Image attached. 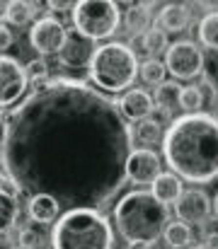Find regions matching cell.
Here are the masks:
<instances>
[{"mask_svg": "<svg viewBox=\"0 0 218 249\" xmlns=\"http://www.w3.org/2000/svg\"><path fill=\"white\" fill-rule=\"evenodd\" d=\"M162 240H165V245L170 249H189L192 240H194L192 225H187V223H182V220H172V223L165 228Z\"/></svg>", "mask_w": 218, "mask_h": 249, "instance_id": "21", "label": "cell"}, {"mask_svg": "<svg viewBox=\"0 0 218 249\" xmlns=\"http://www.w3.org/2000/svg\"><path fill=\"white\" fill-rule=\"evenodd\" d=\"M143 44H145L148 56H153V58H158L160 53H167V49H170V44H167V34H165L160 27H155V24L143 34Z\"/></svg>", "mask_w": 218, "mask_h": 249, "instance_id": "24", "label": "cell"}, {"mask_svg": "<svg viewBox=\"0 0 218 249\" xmlns=\"http://www.w3.org/2000/svg\"><path fill=\"white\" fill-rule=\"evenodd\" d=\"M204 249H218V232H209V235H206Z\"/></svg>", "mask_w": 218, "mask_h": 249, "instance_id": "31", "label": "cell"}, {"mask_svg": "<svg viewBox=\"0 0 218 249\" xmlns=\"http://www.w3.org/2000/svg\"><path fill=\"white\" fill-rule=\"evenodd\" d=\"M12 249H27V247H20V245H17V247H12Z\"/></svg>", "mask_w": 218, "mask_h": 249, "instance_id": "35", "label": "cell"}, {"mask_svg": "<svg viewBox=\"0 0 218 249\" xmlns=\"http://www.w3.org/2000/svg\"><path fill=\"white\" fill-rule=\"evenodd\" d=\"M87 73L97 89L124 94L131 89L136 75L141 73V66H139V56L134 53L129 44L109 41V44L97 46Z\"/></svg>", "mask_w": 218, "mask_h": 249, "instance_id": "5", "label": "cell"}, {"mask_svg": "<svg viewBox=\"0 0 218 249\" xmlns=\"http://www.w3.org/2000/svg\"><path fill=\"white\" fill-rule=\"evenodd\" d=\"M141 80L145 85H153V87H160L165 83V75H167V68H165V61H158V58H145L141 63Z\"/></svg>", "mask_w": 218, "mask_h": 249, "instance_id": "23", "label": "cell"}, {"mask_svg": "<svg viewBox=\"0 0 218 249\" xmlns=\"http://www.w3.org/2000/svg\"><path fill=\"white\" fill-rule=\"evenodd\" d=\"M17 245L20 247H27V249H37L41 245V235L34 228H22L17 232Z\"/></svg>", "mask_w": 218, "mask_h": 249, "instance_id": "28", "label": "cell"}, {"mask_svg": "<svg viewBox=\"0 0 218 249\" xmlns=\"http://www.w3.org/2000/svg\"><path fill=\"white\" fill-rule=\"evenodd\" d=\"M95 51H97L95 41H90L82 34L73 32V34H68V41H66L63 51L59 53V63L66 66V68H71V71L85 68V66L90 68V63L95 58Z\"/></svg>", "mask_w": 218, "mask_h": 249, "instance_id": "13", "label": "cell"}, {"mask_svg": "<svg viewBox=\"0 0 218 249\" xmlns=\"http://www.w3.org/2000/svg\"><path fill=\"white\" fill-rule=\"evenodd\" d=\"M197 34H199V41L204 49L218 53V12H209L199 19Z\"/></svg>", "mask_w": 218, "mask_h": 249, "instance_id": "22", "label": "cell"}, {"mask_svg": "<svg viewBox=\"0 0 218 249\" xmlns=\"http://www.w3.org/2000/svg\"><path fill=\"white\" fill-rule=\"evenodd\" d=\"M0 189H2V198H12V201H17V198L22 196V189H20V184H17L12 177H7V174H2Z\"/></svg>", "mask_w": 218, "mask_h": 249, "instance_id": "29", "label": "cell"}, {"mask_svg": "<svg viewBox=\"0 0 218 249\" xmlns=\"http://www.w3.org/2000/svg\"><path fill=\"white\" fill-rule=\"evenodd\" d=\"M201 107H204V89L199 85H187L179 97V109H184V114H199Z\"/></svg>", "mask_w": 218, "mask_h": 249, "instance_id": "25", "label": "cell"}, {"mask_svg": "<svg viewBox=\"0 0 218 249\" xmlns=\"http://www.w3.org/2000/svg\"><path fill=\"white\" fill-rule=\"evenodd\" d=\"M175 213L177 220L187 225H201L214 213V198H209L204 189H184L182 198L175 203Z\"/></svg>", "mask_w": 218, "mask_h": 249, "instance_id": "10", "label": "cell"}, {"mask_svg": "<svg viewBox=\"0 0 218 249\" xmlns=\"http://www.w3.org/2000/svg\"><path fill=\"white\" fill-rule=\"evenodd\" d=\"M112 218L119 237H124L129 245L134 242L155 245L165 235V228L170 225L167 206L160 203L153 196V191H143V189L124 194L114 203Z\"/></svg>", "mask_w": 218, "mask_h": 249, "instance_id": "3", "label": "cell"}, {"mask_svg": "<svg viewBox=\"0 0 218 249\" xmlns=\"http://www.w3.org/2000/svg\"><path fill=\"white\" fill-rule=\"evenodd\" d=\"M66 41H68V32H66L63 22L56 17H41L29 29V44L34 51H39V56L61 53Z\"/></svg>", "mask_w": 218, "mask_h": 249, "instance_id": "8", "label": "cell"}, {"mask_svg": "<svg viewBox=\"0 0 218 249\" xmlns=\"http://www.w3.org/2000/svg\"><path fill=\"white\" fill-rule=\"evenodd\" d=\"M20 220V206L12 198H2V230L10 232Z\"/></svg>", "mask_w": 218, "mask_h": 249, "instance_id": "27", "label": "cell"}, {"mask_svg": "<svg viewBox=\"0 0 218 249\" xmlns=\"http://www.w3.org/2000/svg\"><path fill=\"white\" fill-rule=\"evenodd\" d=\"M189 19H192V12H189V5L184 2H165L155 17V27H160L165 34H177V32H184L189 27Z\"/></svg>", "mask_w": 218, "mask_h": 249, "instance_id": "14", "label": "cell"}, {"mask_svg": "<svg viewBox=\"0 0 218 249\" xmlns=\"http://www.w3.org/2000/svg\"><path fill=\"white\" fill-rule=\"evenodd\" d=\"M160 174H162V160L155 150H145V148L131 150L129 162H126L129 181H134L139 186H153Z\"/></svg>", "mask_w": 218, "mask_h": 249, "instance_id": "11", "label": "cell"}, {"mask_svg": "<svg viewBox=\"0 0 218 249\" xmlns=\"http://www.w3.org/2000/svg\"><path fill=\"white\" fill-rule=\"evenodd\" d=\"M182 89H184V87L177 83V80H170V83H162L160 87H155V92H153L155 109H160L162 116H172V111H175L177 104H179Z\"/></svg>", "mask_w": 218, "mask_h": 249, "instance_id": "19", "label": "cell"}, {"mask_svg": "<svg viewBox=\"0 0 218 249\" xmlns=\"http://www.w3.org/2000/svg\"><path fill=\"white\" fill-rule=\"evenodd\" d=\"M73 27L90 41L109 39L119 32L121 7L114 0H80L71 10Z\"/></svg>", "mask_w": 218, "mask_h": 249, "instance_id": "6", "label": "cell"}, {"mask_svg": "<svg viewBox=\"0 0 218 249\" xmlns=\"http://www.w3.org/2000/svg\"><path fill=\"white\" fill-rule=\"evenodd\" d=\"M162 158L182 181H214L218 177V116L199 111L172 119L165 131Z\"/></svg>", "mask_w": 218, "mask_h": 249, "instance_id": "2", "label": "cell"}, {"mask_svg": "<svg viewBox=\"0 0 218 249\" xmlns=\"http://www.w3.org/2000/svg\"><path fill=\"white\" fill-rule=\"evenodd\" d=\"M129 249H153V245H145V242H134V245H129Z\"/></svg>", "mask_w": 218, "mask_h": 249, "instance_id": "33", "label": "cell"}, {"mask_svg": "<svg viewBox=\"0 0 218 249\" xmlns=\"http://www.w3.org/2000/svg\"><path fill=\"white\" fill-rule=\"evenodd\" d=\"M61 203L49 196V194H37L29 198V206H27V213L34 223H41V225H49V223H56L63 213H61Z\"/></svg>", "mask_w": 218, "mask_h": 249, "instance_id": "15", "label": "cell"}, {"mask_svg": "<svg viewBox=\"0 0 218 249\" xmlns=\"http://www.w3.org/2000/svg\"><path fill=\"white\" fill-rule=\"evenodd\" d=\"M189 249H204V247H189Z\"/></svg>", "mask_w": 218, "mask_h": 249, "instance_id": "36", "label": "cell"}, {"mask_svg": "<svg viewBox=\"0 0 218 249\" xmlns=\"http://www.w3.org/2000/svg\"><path fill=\"white\" fill-rule=\"evenodd\" d=\"M41 5L39 2H29V0H7L2 2V22L7 27H27L39 12Z\"/></svg>", "mask_w": 218, "mask_h": 249, "instance_id": "16", "label": "cell"}, {"mask_svg": "<svg viewBox=\"0 0 218 249\" xmlns=\"http://www.w3.org/2000/svg\"><path fill=\"white\" fill-rule=\"evenodd\" d=\"M214 215L218 218V194H216V198H214Z\"/></svg>", "mask_w": 218, "mask_h": 249, "instance_id": "34", "label": "cell"}, {"mask_svg": "<svg viewBox=\"0 0 218 249\" xmlns=\"http://www.w3.org/2000/svg\"><path fill=\"white\" fill-rule=\"evenodd\" d=\"M162 141H165V131L158 119H145L141 124H136V128H131V148L134 150L139 145L145 150H153V145H158Z\"/></svg>", "mask_w": 218, "mask_h": 249, "instance_id": "18", "label": "cell"}, {"mask_svg": "<svg viewBox=\"0 0 218 249\" xmlns=\"http://www.w3.org/2000/svg\"><path fill=\"white\" fill-rule=\"evenodd\" d=\"M0 80H2V94H0V102H2V109L7 111L15 102L22 99V94L27 92V85H29V75H27V66H22L17 58L12 56H2L0 61Z\"/></svg>", "mask_w": 218, "mask_h": 249, "instance_id": "9", "label": "cell"}, {"mask_svg": "<svg viewBox=\"0 0 218 249\" xmlns=\"http://www.w3.org/2000/svg\"><path fill=\"white\" fill-rule=\"evenodd\" d=\"M119 111L126 121L131 124H141L145 119H150V114L155 111V99L150 92H145L141 87H131L129 92H124L119 97Z\"/></svg>", "mask_w": 218, "mask_h": 249, "instance_id": "12", "label": "cell"}, {"mask_svg": "<svg viewBox=\"0 0 218 249\" xmlns=\"http://www.w3.org/2000/svg\"><path fill=\"white\" fill-rule=\"evenodd\" d=\"M150 191H153V196H155L160 203L175 206V203L182 198V194H184V184H182V179H179L177 174L162 172V174L155 179V184L150 186Z\"/></svg>", "mask_w": 218, "mask_h": 249, "instance_id": "17", "label": "cell"}, {"mask_svg": "<svg viewBox=\"0 0 218 249\" xmlns=\"http://www.w3.org/2000/svg\"><path fill=\"white\" fill-rule=\"evenodd\" d=\"M153 5L150 2H141V5H131L126 17H124V27L131 36H143L148 32V24H150V10Z\"/></svg>", "mask_w": 218, "mask_h": 249, "instance_id": "20", "label": "cell"}, {"mask_svg": "<svg viewBox=\"0 0 218 249\" xmlns=\"http://www.w3.org/2000/svg\"><path fill=\"white\" fill-rule=\"evenodd\" d=\"M131 128L119 104L80 78L39 85L2 116V167L22 194L66 211L107 206L129 181Z\"/></svg>", "mask_w": 218, "mask_h": 249, "instance_id": "1", "label": "cell"}, {"mask_svg": "<svg viewBox=\"0 0 218 249\" xmlns=\"http://www.w3.org/2000/svg\"><path fill=\"white\" fill-rule=\"evenodd\" d=\"M46 7H51V10H68V7H71L73 10L71 2H63V0H61V2H59V0H51V2H46Z\"/></svg>", "mask_w": 218, "mask_h": 249, "instance_id": "32", "label": "cell"}, {"mask_svg": "<svg viewBox=\"0 0 218 249\" xmlns=\"http://www.w3.org/2000/svg\"><path fill=\"white\" fill-rule=\"evenodd\" d=\"M51 249H114V230L102 211H66L54 223Z\"/></svg>", "mask_w": 218, "mask_h": 249, "instance_id": "4", "label": "cell"}, {"mask_svg": "<svg viewBox=\"0 0 218 249\" xmlns=\"http://www.w3.org/2000/svg\"><path fill=\"white\" fill-rule=\"evenodd\" d=\"M165 68L167 73L179 83V80H194L204 75L206 68V58L199 44L194 41H175L170 44L167 53H165Z\"/></svg>", "mask_w": 218, "mask_h": 249, "instance_id": "7", "label": "cell"}, {"mask_svg": "<svg viewBox=\"0 0 218 249\" xmlns=\"http://www.w3.org/2000/svg\"><path fill=\"white\" fill-rule=\"evenodd\" d=\"M0 46H2V51H7V49L12 46V32H10L7 24L0 27Z\"/></svg>", "mask_w": 218, "mask_h": 249, "instance_id": "30", "label": "cell"}, {"mask_svg": "<svg viewBox=\"0 0 218 249\" xmlns=\"http://www.w3.org/2000/svg\"><path fill=\"white\" fill-rule=\"evenodd\" d=\"M27 75H29V83L34 85V87H39V85H44V80L49 78V63L39 56V58H34V61H29L27 63ZM49 83V80H46Z\"/></svg>", "mask_w": 218, "mask_h": 249, "instance_id": "26", "label": "cell"}]
</instances>
